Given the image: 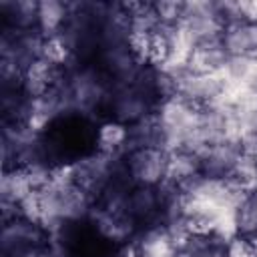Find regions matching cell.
<instances>
[{
	"mask_svg": "<svg viewBox=\"0 0 257 257\" xmlns=\"http://www.w3.org/2000/svg\"><path fill=\"white\" fill-rule=\"evenodd\" d=\"M68 2L60 0H40L38 2V30L44 38L58 36L68 20Z\"/></svg>",
	"mask_w": 257,
	"mask_h": 257,
	"instance_id": "15",
	"label": "cell"
},
{
	"mask_svg": "<svg viewBox=\"0 0 257 257\" xmlns=\"http://www.w3.org/2000/svg\"><path fill=\"white\" fill-rule=\"evenodd\" d=\"M239 149H241V155L243 157H249V159H255L257 161V131H245L239 139Z\"/></svg>",
	"mask_w": 257,
	"mask_h": 257,
	"instance_id": "24",
	"label": "cell"
},
{
	"mask_svg": "<svg viewBox=\"0 0 257 257\" xmlns=\"http://www.w3.org/2000/svg\"><path fill=\"white\" fill-rule=\"evenodd\" d=\"M241 6V14L245 20L249 22H257V0H251V2H239Z\"/></svg>",
	"mask_w": 257,
	"mask_h": 257,
	"instance_id": "25",
	"label": "cell"
},
{
	"mask_svg": "<svg viewBox=\"0 0 257 257\" xmlns=\"http://www.w3.org/2000/svg\"><path fill=\"white\" fill-rule=\"evenodd\" d=\"M34 185L30 181V175L26 169L18 167V169H8L2 175V183H0V197L2 203H20L24 201L30 193H34Z\"/></svg>",
	"mask_w": 257,
	"mask_h": 257,
	"instance_id": "16",
	"label": "cell"
},
{
	"mask_svg": "<svg viewBox=\"0 0 257 257\" xmlns=\"http://www.w3.org/2000/svg\"><path fill=\"white\" fill-rule=\"evenodd\" d=\"M241 159L239 143L225 141L207 147L201 155V175L207 179H229Z\"/></svg>",
	"mask_w": 257,
	"mask_h": 257,
	"instance_id": "8",
	"label": "cell"
},
{
	"mask_svg": "<svg viewBox=\"0 0 257 257\" xmlns=\"http://www.w3.org/2000/svg\"><path fill=\"white\" fill-rule=\"evenodd\" d=\"M2 28L14 32L38 30V2L34 0H0Z\"/></svg>",
	"mask_w": 257,
	"mask_h": 257,
	"instance_id": "12",
	"label": "cell"
},
{
	"mask_svg": "<svg viewBox=\"0 0 257 257\" xmlns=\"http://www.w3.org/2000/svg\"><path fill=\"white\" fill-rule=\"evenodd\" d=\"M229 54L225 52L221 38L219 40H207L193 46L187 58V70L195 74H215L223 72L227 66Z\"/></svg>",
	"mask_w": 257,
	"mask_h": 257,
	"instance_id": "11",
	"label": "cell"
},
{
	"mask_svg": "<svg viewBox=\"0 0 257 257\" xmlns=\"http://www.w3.org/2000/svg\"><path fill=\"white\" fill-rule=\"evenodd\" d=\"M0 247L2 257H38L50 251V233L42 223L18 217L2 223Z\"/></svg>",
	"mask_w": 257,
	"mask_h": 257,
	"instance_id": "1",
	"label": "cell"
},
{
	"mask_svg": "<svg viewBox=\"0 0 257 257\" xmlns=\"http://www.w3.org/2000/svg\"><path fill=\"white\" fill-rule=\"evenodd\" d=\"M237 235H257V187L251 189L237 207Z\"/></svg>",
	"mask_w": 257,
	"mask_h": 257,
	"instance_id": "20",
	"label": "cell"
},
{
	"mask_svg": "<svg viewBox=\"0 0 257 257\" xmlns=\"http://www.w3.org/2000/svg\"><path fill=\"white\" fill-rule=\"evenodd\" d=\"M126 145H128V126L112 120V118H104L98 122L96 126V143L94 149L102 155L108 157H122L126 153Z\"/></svg>",
	"mask_w": 257,
	"mask_h": 257,
	"instance_id": "13",
	"label": "cell"
},
{
	"mask_svg": "<svg viewBox=\"0 0 257 257\" xmlns=\"http://www.w3.org/2000/svg\"><path fill=\"white\" fill-rule=\"evenodd\" d=\"M124 213L137 225L139 231L163 225L165 199H163L161 187L135 185L124 201Z\"/></svg>",
	"mask_w": 257,
	"mask_h": 257,
	"instance_id": "7",
	"label": "cell"
},
{
	"mask_svg": "<svg viewBox=\"0 0 257 257\" xmlns=\"http://www.w3.org/2000/svg\"><path fill=\"white\" fill-rule=\"evenodd\" d=\"M157 102L149 98L145 92H141L133 84H114L106 102V118L118 120L126 126L141 122L155 114Z\"/></svg>",
	"mask_w": 257,
	"mask_h": 257,
	"instance_id": "2",
	"label": "cell"
},
{
	"mask_svg": "<svg viewBox=\"0 0 257 257\" xmlns=\"http://www.w3.org/2000/svg\"><path fill=\"white\" fill-rule=\"evenodd\" d=\"M42 58L58 68H68L72 64V54L70 48L66 46V42L62 40V36H52L44 40L42 46Z\"/></svg>",
	"mask_w": 257,
	"mask_h": 257,
	"instance_id": "21",
	"label": "cell"
},
{
	"mask_svg": "<svg viewBox=\"0 0 257 257\" xmlns=\"http://www.w3.org/2000/svg\"><path fill=\"white\" fill-rule=\"evenodd\" d=\"M181 249L191 257H227V239L215 233H193Z\"/></svg>",
	"mask_w": 257,
	"mask_h": 257,
	"instance_id": "18",
	"label": "cell"
},
{
	"mask_svg": "<svg viewBox=\"0 0 257 257\" xmlns=\"http://www.w3.org/2000/svg\"><path fill=\"white\" fill-rule=\"evenodd\" d=\"M249 128H251V131H257V112H253V114L249 116Z\"/></svg>",
	"mask_w": 257,
	"mask_h": 257,
	"instance_id": "26",
	"label": "cell"
},
{
	"mask_svg": "<svg viewBox=\"0 0 257 257\" xmlns=\"http://www.w3.org/2000/svg\"><path fill=\"white\" fill-rule=\"evenodd\" d=\"M221 44L229 56L257 58V22L239 20L227 24L221 34Z\"/></svg>",
	"mask_w": 257,
	"mask_h": 257,
	"instance_id": "9",
	"label": "cell"
},
{
	"mask_svg": "<svg viewBox=\"0 0 257 257\" xmlns=\"http://www.w3.org/2000/svg\"><path fill=\"white\" fill-rule=\"evenodd\" d=\"M173 257H191V255H189V253H185L183 249H177V253H175Z\"/></svg>",
	"mask_w": 257,
	"mask_h": 257,
	"instance_id": "27",
	"label": "cell"
},
{
	"mask_svg": "<svg viewBox=\"0 0 257 257\" xmlns=\"http://www.w3.org/2000/svg\"><path fill=\"white\" fill-rule=\"evenodd\" d=\"M225 78L237 86H257V58L229 56L225 66Z\"/></svg>",
	"mask_w": 257,
	"mask_h": 257,
	"instance_id": "19",
	"label": "cell"
},
{
	"mask_svg": "<svg viewBox=\"0 0 257 257\" xmlns=\"http://www.w3.org/2000/svg\"><path fill=\"white\" fill-rule=\"evenodd\" d=\"M126 171L135 185L159 187L167 181L169 153L159 147H141L124 155Z\"/></svg>",
	"mask_w": 257,
	"mask_h": 257,
	"instance_id": "3",
	"label": "cell"
},
{
	"mask_svg": "<svg viewBox=\"0 0 257 257\" xmlns=\"http://www.w3.org/2000/svg\"><path fill=\"white\" fill-rule=\"evenodd\" d=\"M197 175H201V161L195 153H189L183 149L169 153V169H167V181L169 183L179 187Z\"/></svg>",
	"mask_w": 257,
	"mask_h": 257,
	"instance_id": "17",
	"label": "cell"
},
{
	"mask_svg": "<svg viewBox=\"0 0 257 257\" xmlns=\"http://www.w3.org/2000/svg\"><path fill=\"white\" fill-rule=\"evenodd\" d=\"M112 165H114V157L92 151L70 163V179L76 187L88 193L92 201H96L110 179Z\"/></svg>",
	"mask_w": 257,
	"mask_h": 257,
	"instance_id": "5",
	"label": "cell"
},
{
	"mask_svg": "<svg viewBox=\"0 0 257 257\" xmlns=\"http://www.w3.org/2000/svg\"><path fill=\"white\" fill-rule=\"evenodd\" d=\"M133 241L141 257H173L177 253V247L163 225L141 229Z\"/></svg>",
	"mask_w": 257,
	"mask_h": 257,
	"instance_id": "14",
	"label": "cell"
},
{
	"mask_svg": "<svg viewBox=\"0 0 257 257\" xmlns=\"http://www.w3.org/2000/svg\"><path fill=\"white\" fill-rule=\"evenodd\" d=\"M175 80H177V96H181L183 100L199 108L219 100V96L225 92V86H227L225 72L195 74V72L183 70L179 76H175Z\"/></svg>",
	"mask_w": 257,
	"mask_h": 257,
	"instance_id": "6",
	"label": "cell"
},
{
	"mask_svg": "<svg viewBox=\"0 0 257 257\" xmlns=\"http://www.w3.org/2000/svg\"><path fill=\"white\" fill-rule=\"evenodd\" d=\"M227 257H253L249 237L235 235L233 239H229L227 241Z\"/></svg>",
	"mask_w": 257,
	"mask_h": 257,
	"instance_id": "23",
	"label": "cell"
},
{
	"mask_svg": "<svg viewBox=\"0 0 257 257\" xmlns=\"http://www.w3.org/2000/svg\"><path fill=\"white\" fill-rule=\"evenodd\" d=\"M153 4V12L159 20L161 26H177L183 18V10H185V2H175V0H157L151 2Z\"/></svg>",
	"mask_w": 257,
	"mask_h": 257,
	"instance_id": "22",
	"label": "cell"
},
{
	"mask_svg": "<svg viewBox=\"0 0 257 257\" xmlns=\"http://www.w3.org/2000/svg\"><path fill=\"white\" fill-rule=\"evenodd\" d=\"M179 24L185 28V32L193 38L195 44L207 40H219L225 30V22L217 10V2H207V0L185 2L183 18Z\"/></svg>",
	"mask_w": 257,
	"mask_h": 257,
	"instance_id": "4",
	"label": "cell"
},
{
	"mask_svg": "<svg viewBox=\"0 0 257 257\" xmlns=\"http://www.w3.org/2000/svg\"><path fill=\"white\" fill-rule=\"evenodd\" d=\"M66 68H58L50 62H46L44 58H38L36 62H32L24 74H22V90L28 98H40L44 94H48L58 80L62 78Z\"/></svg>",
	"mask_w": 257,
	"mask_h": 257,
	"instance_id": "10",
	"label": "cell"
}]
</instances>
